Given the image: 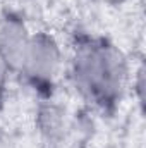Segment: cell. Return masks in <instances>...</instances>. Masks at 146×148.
<instances>
[{
  "label": "cell",
  "mask_w": 146,
  "mask_h": 148,
  "mask_svg": "<svg viewBox=\"0 0 146 148\" xmlns=\"http://www.w3.org/2000/svg\"><path fill=\"white\" fill-rule=\"evenodd\" d=\"M127 66L122 53L107 41H86L76 48L72 76L79 91L96 103L113 102L126 81Z\"/></svg>",
  "instance_id": "6da1fadb"
},
{
  "label": "cell",
  "mask_w": 146,
  "mask_h": 148,
  "mask_svg": "<svg viewBox=\"0 0 146 148\" xmlns=\"http://www.w3.org/2000/svg\"><path fill=\"white\" fill-rule=\"evenodd\" d=\"M0 148H14L12 141L9 140V136H5L3 133H0Z\"/></svg>",
  "instance_id": "5b68a950"
},
{
  "label": "cell",
  "mask_w": 146,
  "mask_h": 148,
  "mask_svg": "<svg viewBox=\"0 0 146 148\" xmlns=\"http://www.w3.org/2000/svg\"><path fill=\"white\" fill-rule=\"evenodd\" d=\"M60 57V48L53 36L46 33L31 35L21 73L29 77L33 83H48L59 71Z\"/></svg>",
  "instance_id": "7a4b0ae2"
},
{
  "label": "cell",
  "mask_w": 146,
  "mask_h": 148,
  "mask_svg": "<svg viewBox=\"0 0 146 148\" xmlns=\"http://www.w3.org/2000/svg\"><path fill=\"white\" fill-rule=\"evenodd\" d=\"M31 35L26 24L16 16H5L0 21V55L10 71L21 73Z\"/></svg>",
  "instance_id": "3957f363"
},
{
  "label": "cell",
  "mask_w": 146,
  "mask_h": 148,
  "mask_svg": "<svg viewBox=\"0 0 146 148\" xmlns=\"http://www.w3.org/2000/svg\"><path fill=\"white\" fill-rule=\"evenodd\" d=\"M10 73V69H9V66L5 64V60H3V57L0 55V90L5 86V81H7V76Z\"/></svg>",
  "instance_id": "277c9868"
},
{
  "label": "cell",
  "mask_w": 146,
  "mask_h": 148,
  "mask_svg": "<svg viewBox=\"0 0 146 148\" xmlns=\"http://www.w3.org/2000/svg\"><path fill=\"white\" fill-rule=\"evenodd\" d=\"M102 2H107V3H117V2H122V0H102Z\"/></svg>",
  "instance_id": "8992f818"
}]
</instances>
